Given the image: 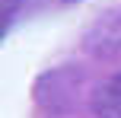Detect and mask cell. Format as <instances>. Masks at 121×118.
I'll use <instances>...</instances> for the list:
<instances>
[{
  "instance_id": "1",
  "label": "cell",
  "mask_w": 121,
  "mask_h": 118,
  "mask_svg": "<svg viewBox=\"0 0 121 118\" xmlns=\"http://www.w3.org/2000/svg\"><path fill=\"white\" fill-rule=\"evenodd\" d=\"M92 112L96 118H121V74L92 93Z\"/></svg>"
},
{
  "instance_id": "2",
  "label": "cell",
  "mask_w": 121,
  "mask_h": 118,
  "mask_svg": "<svg viewBox=\"0 0 121 118\" xmlns=\"http://www.w3.org/2000/svg\"><path fill=\"white\" fill-rule=\"evenodd\" d=\"M19 6H22V0H0V42H3V35L10 32L13 19L19 16Z\"/></svg>"
}]
</instances>
